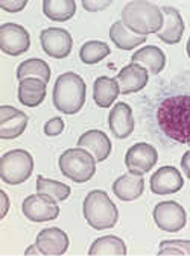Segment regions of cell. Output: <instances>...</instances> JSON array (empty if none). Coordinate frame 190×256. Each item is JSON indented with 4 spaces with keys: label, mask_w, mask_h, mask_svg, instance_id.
<instances>
[{
    "label": "cell",
    "mask_w": 190,
    "mask_h": 256,
    "mask_svg": "<svg viewBox=\"0 0 190 256\" xmlns=\"http://www.w3.org/2000/svg\"><path fill=\"white\" fill-rule=\"evenodd\" d=\"M155 126L167 140L179 144L190 142V92L178 91L161 98L154 112Z\"/></svg>",
    "instance_id": "cell-1"
},
{
    "label": "cell",
    "mask_w": 190,
    "mask_h": 256,
    "mask_svg": "<svg viewBox=\"0 0 190 256\" xmlns=\"http://www.w3.org/2000/svg\"><path fill=\"white\" fill-rule=\"evenodd\" d=\"M122 23L135 35L148 36L149 34H158L163 28L164 17L161 8L151 2H129L122 11Z\"/></svg>",
    "instance_id": "cell-2"
},
{
    "label": "cell",
    "mask_w": 190,
    "mask_h": 256,
    "mask_svg": "<svg viewBox=\"0 0 190 256\" xmlns=\"http://www.w3.org/2000/svg\"><path fill=\"white\" fill-rule=\"evenodd\" d=\"M85 97L87 86L79 74L67 72L57 79L54 86V105L60 112L67 116L79 112L85 104Z\"/></svg>",
    "instance_id": "cell-3"
},
{
    "label": "cell",
    "mask_w": 190,
    "mask_h": 256,
    "mask_svg": "<svg viewBox=\"0 0 190 256\" xmlns=\"http://www.w3.org/2000/svg\"><path fill=\"white\" fill-rule=\"evenodd\" d=\"M84 217L96 230L111 229L119 220V211L110 196L102 190H93L84 200Z\"/></svg>",
    "instance_id": "cell-4"
},
{
    "label": "cell",
    "mask_w": 190,
    "mask_h": 256,
    "mask_svg": "<svg viewBox=\"0 0 190 256\" xmlns=\"http://www.w3.org/2000/svg\"><path fill=\"white\" fill-rule=\"evenodd\" d=\"M60 170L64 178L76 184H84L96 173V160L84 148H67L60 156Z\"/></svg>",
    "instance_id": "cell-5"
},
{
    "label": "cell",
    "mask_w": 190,
    "mask_h": 256,
    "mask_svg": "<svg viewBox=\"0 0 190 256\" xmlns=\"http://www.w3.org/2000/svg\"><path fill=\"white\" fill-rule=\"evenodd\" d=\"M34 172V158L28 150L14 148L0 158V178L5 184L19 185L31 178Z\"/></svg>",
    "instance_id": "cell-6"
},
{
    "label": "cell",
    "mask_w": 190,
    "mask_h": 256,
    "mask_svg": "<svg viewBox=\"0 0 190 256\" xmlns=\"http://www.w3.org/2000/svg\"><path fill=\"white\" fill-rule=\"evenodd\" d=\"M22 210L25 217L35 223L51 222L60 216V206L57 200L40 192L28 196L22 204Z\"/></svg>",
    "instance_id": "cell-7"
},
{
    "label": "cell",
    "mask_w": 190,
    "mask_h": 256,
    "mask_svg": "<svg viewBox=\"0 0 190 256\" xmlns=\"http://www.w3.org/2000/svg\"><path fill=\"white\" fill-rule=\"evenodd\" d=\"M31 47L29 32L16 23H5L0 26V48L10 56H20Z\"/></svg>",
    "instance_id": "cell-8"
},
{
    "label": "cell",
    "mask_w": 190,
    "mask_h": 256,
    "mask_svg": "<svg viewBox=\"0 0 190 256\" xmlns=\"http://www.w3.org/2000/svg\"><path fill=\"white\" fill-rule=\"evenodd\" d=\"M158 161V153L154 146L149 142H137L128 148L125 155V166L132 174H145Z\"/></svg>",
    "instance_id": "cell-9"
},
{
    "label": "cell",
    "mask_w": 190,
    "mask_h": 256,
    "mask_svg": "<svg viewBox=\"0 0 190 256\" xmlns=\"http://www.w3.org/2000/svg\"><path fill=\"white\" fill-rule=\"evenodd\" d=\"M40 42L44 52L57 60H64L70 55L73 40L72 35L61 28H49L40 34Z\"/></svg>",
    "instance_id": "cell-10"
},
{
    "label": "cell",
    "mask_w": 190,
    "mask_h": 256,
    "mask_svg": "<svg viewBox=\"0 0 190 256\" xmlns=\"http://www.w3.org/2000/svg\"><path fill=\"white\" fill-rule=\"evenodd\" d=\"M154 222L160 229L166 232H178L185 226L187 214L176 202H160L154 208Z\"/></svg>",
    "instance_id": "cell-11"
},
{
    "label": "cell",
    "mask_w": 190,
    "mask_h": 256,
    "mask_svg": "<svg viewBox=\"0 0 190 256\" xmlns=\"http://www.w3.org/2000/svg\"><path fill=\"white\" fill-rule=\"evenodd\" d=\"M35 244L44 256H61L69 248V236L60 228H47L37 235Z\"/></svg>",
    "instance_id": "cell-12"
},
{
    "label": "cell",
    "mask_w": 190,
    "mask_h": 256,
    "mask_svg": "<svg viewBox=\"0 0 190 256\" xmlns=\"http://www.w3.org/2000/svg\"><path fill=\"white\" fill-rule=\"evenodd\" d=\"M28 116L8 105L0 106V138L2 140H14L19 138L26 126H28Z\"/></svg>",
    "instance_id": "cell-13"
},
{
    "label": "cell",
    "mask_w": 190,
    "mask_h": 256,
    "mask_svg": "<svg viewBox=\"0 0 190 256\" xmlns=\"http://www.w3.org/2000/svg\"><path fill=\"white\" fill-rule=\"evenodd\" d=\"M78 147L90 152L93 158L96 160V162L105 161L110 156L111 148H113L111 141L107 136V134L98 129H91L82 134L78 140Z\"/></svg>",
    "instance_id": "cell-14"
},
{
    "label": "cell",
    "mask_w": 190,
    "mask_h": 256,
    "mask_svg": "<svg viewBox=\"0 0 190 256\" xmlns=\"http://www.w3.org/2000/svg\"><path fill=\"white\" fill-rule=\"evenodd\" d=\"M116 79L119 82V88L122 94H132L141 91L148 85L149 72L140 64L131 62L119 72Z\"/></svg>",
    "instance_id": "cell-15"
},
{
    "label": "cell",
    "mask_w": 190,
    "mask_h": 256,
    "mask_svg": "<svg viewBox=\"0 0 190 256\" xmlns=\"http://www.w3.org/2000/svg\"><path fill=\"white\" fill-rule=\"evenodd\" d=\"M108 126L116 138L119 140L128 138L134 132V126H135L131 106L125 104V102L116 104L108 116Z\"/></svg>",
    "instance_id": "cell-16"
},
{
    "label": "cell",
    "mask_w": 190,
    "mask_h": 256,
    "mask_svg": "<svg viewBox=\"0 0 190 256\" xmlns=\"http://www.w3.org/2000/svg\"><path fill=\"white\" fill-rule=\"evenodd\" d=\"M182 186H184L182 176L172 166L158 168L151 178V191L158 196L178 192Z\"/></svg>",
    "instance_id": "cell-17"
},
{
    "label": "cell",
    "mask_w": 190,
    "mask_h": 256,
    "mask_svg": "<svg viewBox=\"0 0 190 256\" xmlns=\"http://www.w3.org/2000/svg\"><path fill=\"white\" fill-rule=\"evenodd\" d=\"M161 12L164 17V23L157 36L166 44H178L184 34V22L179 11L172 6H163Z\"/></svg>",
    "instance_id": "cell-18"
},
{
    "label": "cell",
    "mask_w": 190,
    "mask_h": 256,
    "mask_svg": "<svg viewBox=\"0 0 190 256\" xmlns=\"http://www.w3.org/2000/svg\"><path fill=\"white\" fill-rule=\"evenodd\" d=\"M143 190H145V179L132 173L122 174L113 184V192L116 194L117 198L123 202H131L138 198L143 194Z\"/></svg>",
    "instance_id": "cell-19"
},
{
    "label": "cell",
    "mask_w": 190,
    "mask_h": 256,
    "mask_svg": "<svg viewBox=\"0 0 190 256\" xmlns=\"http://www.w3.org/2000/svg\"><path fill=\"white\" fill-rule=\"evenodd\" d=\"M131 61L145 67L152 74H158L166 66V55L157 46H145L131 56Z\"/></svg>",
    "instance_id": "cell-20"
},
{
    "label": "cell",
    "mask_w": 190,
    "mask_h": 256,
    "mask_svg": "<svg viewBox=\"0 0 190 256\" xmlns=\"http://www.w3.org/2000/svg\"><path fill=\"white\" fill-rule=\"evenodd\" d=\"M46 82L37 78H28L20 80L19 100L20 104L29 108H35L43 104L46 97Z\"/></svg>",
    "instance_id": "cell-21"
},
{
    "label": "cell",
    "mask_w": 190,
    "mask_h": 256,
    "mask_svg": "<svg viewBox=\"0 0 190 256\" xmlns=\"http://www.w3.org/2000/svg\"><path fill=\"white\" fill-rule=\"evenodd\" d=\"M120 94L117 79L101 76L93 84V98L99 108H108Z\"/></svg>",
    "instance_id": "cell-22"
},
{
    "label": "cell",
    "mask_w": 190,
    "mask_h": 256,
    "mask_svg": "<svg viewBox=\"0 0 190 256\" xmlns=\"http://www.w3.org/2000/svg\"><path fill=\"white\" fill-rule=\"evenodd\" d=\"M90 256H125L126 246L122 238L114 235H107L98 238L88 250Z\"/></svg>",
    "instance_id": "cell-23"
},
{
    "label": "cell",
    "mask_w": 190,
    "mask_h": 256,
    "mask_svg": "<svg viewBox=\"0 0 190 256\" xmlns=\"http://www.w3.org/2000/svg\"><path fill=\"white\" fill-rule=\"evenodd\" d=\"M110 38H111L113 44H116V47H119L122 50H132L137 46L146 42V36H140V35L132 34L122 23V20L113 23V26L110 28Z\"/></svg>",
    "instance_id": "cell-24"
},
{
    "label": "cell",
    "mask_w": 190,
    "mask_h": 256,
    "mask_svg": "<svg viewBox=\"0 0 190 256\" xmlns=\"http://www.w3.org/2000/svg\"><path fill=\"white\" fill-rule=\"evenodd\" d=\"M43 12L54 22H67L76 12V2L73 0H44Z\"/></svg>",
    "instance_id": "cell-25"
},
{
    "label": "cell",
    "mask_w": 190,
    "mask_h": 256,
    "mask_svg": "<svg viewBox=\"0 0 190 256\" xmlns=\"http://www.w3.org/2000/svg\"><path fill=\"white\" fill-rule=\"evenodd\" d=\"M28 78H37V79L44 80L46 84H49V80H51L49 64L43 60H38V58H32V60L22 62L17 68V79L23 80Z\"/></svg>",
    "instance_id": "cell-26"
},
{
    "label": "cell",
    "mask_w": 190,
    "mask_h": 256,
    "mask_svg": "<svg viewBox=\"0 0 190 256\" xmlns=\"http://www.w3.org/2000/svg\"><path fill=\"white\" fill-rule=\"evenodd\" d=\"M110 46L104 41H87L79 50V58L84 64L93 66L105 60L110 55Z\"/></svg>",
    "instance_id": "cell-27"
},
{
    "label": "cell",
    "mask_w": 190,
    "mask_h": 256,
    "mask_svg": "<svg viewBox=\"0 0 190 256\" xmlns=\"http://www.w3.org/2000/svg\"><path fill=\"white\" fill-rule=\"evenodd\" d=\"M37 191L40 194H46V196L55 198L57 202H64L66 198H69L72 190L66 184H61V182L52 180V179H47L44 176H38L37 178Z\"/></svg>",
    "instance_id": "cell-28"
},
{
    "label": "cell",
    "mask_w": 190,
    "mask_h": 256,
    "mask_svg": "<svg viewBox=\"0 0 190 256\" xmlns=\"http://www.w3.org/2000/svg\"><path fill=\"white\" fill-rule=\"evenodd\" d=\"M158 256H190V241L187 240L161 241Z\"/></svg>",
    "instance_id": "cell-29"
},
{
    "label": "cell",
    "mask_w": 190,
    "mask_h": 256,
    "mask_svg": "<svg viewBox=\"0 0 190 256\" xmlns=\"http://www.w3.org/2000/svg\"><path fill=\"white\" fill-rule=\"evenodd\" d=\"M64 130V120L61 117H54L44 124V134L47 136H57Z\"/></svg>",
    "instance_id": "cell-30"
},
{
    "label": "cell",
    "mask_w": 190,
    "mask_h": 256,
    "mask_svg": "<svg viewBox=\"0 0 190 256\" xmlns=\"http://www.w3.org/2000/svg\"><path fill=\"white\" fill-rule=\"evenodd\" d=\"M26 5H28V0H20V2H7V0H2V2H0V8L8 12H19L25 10Z\"/></svg>",
    "instance_id": "cell-31"
},
{
    "label": "cell",
    "mask_w": 190,
    "mask_h": 256,
    "mask_svg": "<svg viewBox=\"0 0 190 256\" xmlns=\"http://www.w3.org/2000/svg\"><path fill=\"white\" fill-rule=\"evenodd\" d=\"M110 5H111V0H105V2H91V0H84V2H82V6L90 12L102 11V10L108 8Z\"/></svg>",
    "instance_id": "cell-32"
},
{
    "label": "cell",
    "mask_w": 190,
    "mask_h": 256,
    "mask_svg": "<svg viewBox=\"0 0 190 256\" xmlns=\"http://www.w3.org/2000/svg\"><path fill=\"white\" fill-rule=\"evenodd\" d=\"M181 167H182V172L185 174V178L190 179V150H187L182 158H181Z\"/></svg>",
    "instance_id": "cell-33"
},
{
    "label": "cell",
    "mask_w": 190,
    "mask_h": 256,
    "mask_svg": "<svg viewBox=\"0 0 190 256\" xmlns=\"http://www.w3.org/2000/svg\"><path fill=\"white\" fill-rule=\"evenodd\" d=\"M2 197H4V214H2V218L8 214V208H10V200H8V196L5 194V191H2Z\"/></svg>",
    "instance_id": "cell-34"
},
{
    "label": "cell",
    "mask_w": 190,
    "mask_h": 256,
    "mask_svg": "<svg viewBox=\"0 0 190 256\" xmlns=\"http://www.w3.org/2000/svg\"><path fill=\"white\" fill-rule=\"evenodd\" d=\"M25 254H41V253H40V250H38V247H37V244H35V246L29 247V248L25 252Z\"/></svg>",
    "instance_id": "cell-35"
},
{
    "label": "cell",
    "mask_w": 190,
    "mask_h": 256,
    "mask_svg": "<svg viewBox=\"0 0 190 256\" xmlns=\"http://www.w3.org/2000/svg\"><path fill=\"white\" fill-rule=\"evenodd\" d=\"M185 48H187V56L190 58V38H188V41H187V47H185Z\"/></svg>",
    "instance_id": "cell-36"
}]
</instances>
